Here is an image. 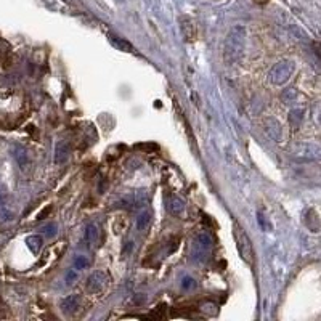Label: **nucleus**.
<instances>
[{"mask_svg": "<svg viewBox=\"0 0 321 321\" xmlns=\"http://www.w3.org/2000/svg\"><path fill=\"white\" fill-rule=\"evenodd\" d=\"M246 27L244 26H233L228 36L225 39L223 45V60L226 64H235L243 58L246 50Z\"/></svg>", "mask_w": 321, "mask_h": 321, "instance_id": "nucleus-1", "label": "nucleus"}, {"mask_svg": "<svg viewBox=\"0 0 321 321\" xmlns=\"http://www.w3.org/2000/svg\"><path fill=\"white\" fill-rule=\"evenodd\" d=\"M233 236H235V243H236L239 257H241L247 265H254V259H255L254 246H252V243H250L247 233L244 231L236 222L233 223Z\"/></svg>", "mask_w": 321, "mask_h": 321, "instance_id": "nucleus-2", "label": "nucleus"}, {"mask_svg": "<svg viewBox=\"0 0 321 321\" xmlns=\"http://www.w3.org/2000/svg\"><path fill=\"white\" fill-rule=\"evenodd\" d=\"M294 71H296L294 61L283 60V61H278L275 66L270 69V74H268V77H270L272 84H275V85H284V84H288L289 80H291Z\"/></svg>", "mask_w": 321, "mask_h": 321, "instance_id": "nucleus-3", "label": "nucleus"}, {"mask_svg": "<svg viewBox=\"0 0 321 321\" xmlns=\"http://www.w3.org/2000/svg\"><path fill=\"white\" fill-rule=\"evenodd\" d=\"M211 246L212 241L207 233L206 231L198 233L195 238V244H193V259H195V262H202L206 259V255L211 250Z\"/></svg>", "mask_w": 321, "mask_h": 321, "instance_id": "nucleus-4", "label": "nucleus"}, {"mask_svg": "<svg viewBox=\"0 0 321 321\" xmlns=\"http://www.w3.org/2000/svg\"><path fill=\"white\" fill-rule=\"evenodd\" d=\"M108 281H109V278L104 272H100V270L93 272L89 276V279H87V289H89L92 294H98L106 288Z\"/></svg>", "mask_w": 321, "mask_h": 321, "instance_id": "nucleus-5", "label": "nucleus"}, {"mask_svg": "<svg viewBox=\"0 0 321 321\" xmlns=\"http://www.w3.org/2000/svg\"><path fill=\"white\" fill-rule=\"evenodd\" d=\"M85 241L89 244V247H98V244L101 241V231H100V226L95 222L87 225L85 228Z\"/></svg>", "mask_w": 321, "mask_h": 321, "instance_id": "nucleus-6", "label": "nucleus"}, {"mask_svg": "<svg viewBox=\"0 0 321 321\" xmlns=\"http://www.w3.org/2000/svg\"><path fill=\"white\" fill-rule=\"evenodd\" d=\"M180 29H182V36L186 42H193L196 39V27L190 16H182L180 18Z\"/></svg>", "mask_w": 321, "mask_h": 321, "instance_id": "nucleus-7", "label": "nucleus"}, {"mask_svg": "<svg viewBox=\"0 0 321 321\" xmlns=\"http://www.w3.org/2000/svg\"><path fill=\"white\" fill-rule=\"evenodd\" d=\"M69 154H71V145H69V142L60 140L55 147V162L56 164H63V162L68 161Z\"/></svg>", "mask_w": 321, "mask_h": 321, "instance_id": "nucleus-8", "label": "nucleus"}, {"mask_svg": "<svg viewBox=\"0 0 321 321\" xmlns=\"http://www.w3.org/2000/svg\"><path fill=\"white\" fill-rule=\"evenodd\" d=\"M79 300H80V299H79L77 294H71V296L64 297V299L61 300V303H60L61 312L66 313V315L74 313L75 310H77V307H79Z\"/></svg>", "mask_w": 321, "mask_h": 321, "instance_id": "nucleus-9", "label": "nucleus"}, {"mask_svg": "<svg viewBox=\"0 0 321 321\" xmlns=\"http://www.w3.org/2000/svg\"><path fill=\"white\" fill-rule=\"evenodd\" d=\"M167 209H169V212H171V214L180 215V214L185 211V201L180 199V198H177V196H173V198H171V199H169Z\"/></svg>", "mask_w": 321, "mask_h": 321, "instance_id": "nucleus-10", "label": "nucleus"}, {"mask_svg": "<svg viewBox=\"0 0 321 321\" xmlns=\"http://www.w3.org/2000/svg\"><path fill=\"white\" fill-rule=\"evenodd\" d=\"M151 220H153V212H151V211L142 212V214L138 215V219H137V230L138 231L148 230L149 225H151Z\"/></svg>", "mask_w": 321, "mask_h": 321, "instance_id": "nucleus-11", "label": "nucleus"}, {"mask_svg": "<svg viewBox=\"0 0 321 321\" xmlns=\"http://www.w3.org/2000/svg\"><path fill=\"white\" fill-rule=\"evenodd\" d=\"M42 244H44V239L37 236V235H34V236H27L26 238V246L29 247V250L34 254H39V250L42 249Z\"/></svg>", "mask_w": 321, "mask_h": 321, "instance_id": "nucleus-12", "label": "nucleus"}, {"mask_svg": "<svg viewBox=\"0 0 321 321\" xmlns=\"http://www.w3.org/2000/svg\"><path fill=\"white\" fill-rule=\"evenodd\" d=\"M268 133H270V137L275 140V142H279V137H281V125L278 124L275 119H270L268 121Z\"/></svg>", "mask_w": 321, "mask_h": 321, "instance_id": "nucleus-13", "label": "nucleus"}, {"mask_svg": "<svg viewBox=\"0 0 321 321\" xmlns=\"http://www.w3.org/2000/svg\"><path fill=\"white\" fill-rule=\"evenodd\" d=\"M13 156H15V159L18 161V164L21 166L23 171H25V169H26V164H27V153H26V149H25V148H21V147H15Z\"/></svg>", "mask_w": 321, "mask_h": 321, "instance_id": "nucleus-14", "label": "nucleus"}, {"mask_svg": "<svg viewBox=\"0 0 321 321\" xmlns=\"http://www.w3.org/2000/svg\"><path fill=\"white\" fill-rule=\"evenodd\" d=\"M109 40H111V44L116 47V49H119L122 51H130L132 50V45L128 42H125L124 39L118 37V36H109Z\"/></svg>", "mask_w": 321, "mask_h": 321, "instance_id": "nucleus-15", "label": "nucleus"}, {"mask_svg": "<svg viewBox=\"0 0 321 321\" xmlns=\"http://www.w3.org/2000/svg\"><path fill=\"white\" fill-rule=\"evenodd\" d=\"M296 97H297L296 89H288V90L284 92V100L288 101V103H293L296 100Z\"/></svg>", "mask_w": 321, "mask_h": 321, "instance_id": "nucleus-16", "label": "nucleus"}, {"mask_svg": "<svg viewBox=\"0 0 321 321\" xmlns=\"http://www.w3.org/2000/svg\"><path fill=\"white\" fill-rule=\"evenodd\" d=\"M297 121V125L300 124V121L303 119V109H296V111H293L291 113V121Z\"/></svg>", "mask_w": 321, "mask_h": 321, "instance_id": "nucleus-17", "label": "nucleus"}, {"mask_svg": "<svg viewBox=\"0 0 321 321\" xmlns=\"http://www.w3.org/2000/svg\"><path fill=\"white\" fill-rule=\"evenodd\" d=\"M42 231L45 233L47 236H53L55 233H56V223H50V225H47L42 228Z\"/></svg>", "mask_w": 321, "mask_h": 321, "instance_id": "nucleus-18", "label": "nucleus"}, {"mask_svg": "<svg viewBox=\"0 0 321 321\" xmlns=\"http://www.w3.org/2000/svg\"><path fill=\"white\" fill-rule=\"evenodd\" d=\"M84 267H87V259L85 257H77V259H75V268H77V270H82Z\"/></svg>", "mask_w": 321, "mask_h": 321, "instance_id": "nucleus-19", "label": "nucleus"}, {"mask_svg": "<svg viewBox=\"0 0 321 321\" xmlns=\"http://www.w3.org/2000/svg\"><path fill=\"white\" fill-rule=\"evenodd\" d=\"M75 278H77V272H75V270H69L68 275H66V283L68 284H73V281H74Z\"/></svg>", "mask_w": 321, "mask_h": 321, "instance_id": "nucleus-20", "label": "nucleus"}, {"mask_svg": "<svg viewBox=\"0 0 321 321\" xmlns=\"http://www.w3.org/2000/svg\"><path fill=\"white\" fill-rule=\"evenodd\" d=\"M50 212H51V206H47V207L44 209V211H42V212H40V214L37 215V220H44V219H45L47 215H49Z\"/></svg>", "mask_w": 321, "mask_h": 321, "instance_id": "nucleus-21", "label": "nucleus"}, {"mask_svg": "<svg viewBox=\"0 0 321 321\" xmlns=\"http://www.w3.org/2000/svg\"><path fill=\"white\" fill-rule=\"evenodd\" d=\"M191 286H195V279H191V278H185V279H183V288H185V289H188V288H191Z\"/></svg>", "mask_w": 321, "mask_h": 321, "instance_id": "nucleus-22", "label": "nucleus"}]
</instances>
